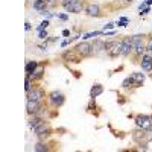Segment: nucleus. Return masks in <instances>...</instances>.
I'll return each instance as SVG.
<instances>
[{
  "mask_svg": "<svg viewBox=\"0 0 152 152\" xmlns=\"http://www.w3.org/2000/svg\"><path fill=\"white\" fill-rule=\"evenodd\" d=\"M120 49H122V40H108L105 41V52L110 58H117L120 55Z\"/></svg>",
  "mask_w": 152,
  "mask_h": 152,
  "instance_id": "1",
  "label": "nucleus"
},
{
  "mask_svg": "<svg viewBox=\"0 0 152 152\" xmlns=\"http://www.w3.org/2000/svg\"><path fill=\"white\" fill-rule=\"evenodd\" d=\"M47 100H49V104L52 105L53 108H61L62 105H64V102H66V96L62 94L61 91L55 90V91H52V93H49Z\"/></svg>",
  "mask_w": 152,
  "mask_h": 152,
  "instance_id": "2",
  "label": "nucleus"
},
{
  "mask_svg": "<svg viewBox=\"0 0 152 152\" xmlns=\"http://www.w3.org/2000/svg\"><path fill=\"white\" fill-rule=\"evenodd\" d=\"M132 117L137 128H142V129L152 128V120H151V116H148V114H137V116H132Z\"/></svg>",
  "mask_w": 152,
  "mask_h": 152,
  "instance_id": "3",
  "label": "nucleus"
},
{
  "mask_svg": "<svg viewBox=\"0 0 152 152\" xmlns=\"http://www.w3.org/2000/svg\"><path fill=\"white\" fill-rule=\"evenodd\" d=\"M75 50H76V53H78L79 56H82V58H87V56H93V44L91 43H88V41H82V43H79L78 46L75 47Z\"/></svg>",
  "mask_w": 152,
  "mask_h": 152,
  "instance_id": "4",
  "label": "nucleus"
},
{
  "mask_svg": "<svg viewBox=\"0 0 152 152\" xmlns=\"http://www.w3.org/2000/svg\"><path fill=\"white\" fill-rule=\"evenodd\" d=\"M34 132H35V135L38 137V138H46V137H49L50 135V132H52V128H50V125H49V122H41L40 125L37 126V128H34Z\"/></svg>",
  "mask_w": 152,
  "mask_h": 152,
  "instance_id": "5",
  "label": "nucleus"
},
{
  "mask_svg": "<svg viewBox=\"0 0 152 152\" xmlns=\"http://www.w3.org/2000/svg\"><path fill=\"white\" fill-rule=\"evenodd\" d=\"M131 53H134V47H132V41L131 37H123L122 38V49H120V56L126 58Z\"/></svg>",
  "mask_w": 152,
  "mask_h": 152,
  "instance_id": "6",
  "label": "nucleus"
},
{
  "mask_svg": "<svg viewBox=\"0 0 152 152\" xmlns=\"http://www.w3.org/2000/svg\"><path fill=\"white\" fill-rule=\"evenodd\" d=\"M132 135V140L138 145V146H143V145H148V140H146V129H142V128H137L131 132Z\"/></svg>",
  "mask_w": 152,
  "mask_h": 152,
  "instance_id": "7",
  "label": "nucleus"
},
{
  "mask_svg": "<svg viewBox=\"0 0 152 152\" xmlns=\"http://www.w3.org/2000/svg\"><path fill=\"white\" fill-rule=\"evenodd\" d=\"M43 110V104L41 100H28L26 99V111L29 116H34V114H38Z\"/></svg>",
  "mask_w": 152,
  "mask_h": 152,
  "instance_id": "8",
  "label": "nucleus"
},
{
  "mask_svg": "<svg viewBox=\"0 0 152 152\" xmlns=\"http://www.w3.org/2000/svg\"><path fill=\"white\" fill-rule=\"evenodd\" d=\"M140 67H142L143 72H146V73H152V55L145 53V55L140 58Z\"/></svg>",
  "mask_w": 152,
  "mask_h": 152,
  "instance_id": "9",
  "label": "nucleus"
},
{
  "mask_svg": "<svg viewBox=\"0 0 152 152\" xmlns=\"http://www.w3.org/2000/svg\"><path fill=\"white\" fill-rule=\"evenodd\" d=\"M85 14L88 17H100V15H102V12H100V6L99 5L90 3V5H87V8H85Z\"/></svg>",
  "mask_w": 152,
  "mask_h": 152,
  "instance_id": "10",
  "label": "nucleus"
},
{
  "mask_svg": "<svg viewBox=\"0 0 152 152\" xmlns=\"http://www.w3.org/2000/svg\"><path fill=\"white\" fill-rule=\"evenodd\" d=\"M131 78H132V81H134V88H140V87L145 85V79H146L145 73L134 72V73H131Z\"/></svg>",
  "mask_w": 152,
  "mask_h": 152,
  "instance_id": "11",
  "label": "nucleus"
},
{
  "mask_svg": "<svg viewBox=\"0 0 152 152\" xmlns=\"http://www.w3.org/2000/svg\"><path fill=\"white\" fill-rule=\"evenodd\" d=\"M44 91L41 88H31V91H28V100H43Z\"/></svg>",
  "mask_w": 152,
  "mask_h": 152,
  "instance_id": "12",
  "label": "nucleus"
},
{
  "mask_svg": "<svg viewBox=\"0 0 152 152\" xmlns=\"http://www.w3.org/2000/svg\"><path fill=\"white\" fill-rule=\"evenodd\" d=\"M84 3H85L84 0H75L73 5L69 8L67 12H72V14H79V12H82V9H84V6H85Z\"/></svg>",
  "mask_w": 152,
  "mask_h": 152,
  "instance_id": "13",
  "label": "nucleus"
},
{
  "mask_svg": "<svg viewBox=\"0 0 152 152\" xmlns=\"http://www.w3.org/2000/svg\"><path fill=\"white\" fill-rule=\"evenodd\" d=\"M100 52H105V41L96 40L93 43V55H99Z\"/></svg>",
  "mask_w": 152,
  "mask_h": 152,
  "instance_id": "14",
  "label": "nucleus"
},
{
  "mask_svg": "<svg viewBox=\"0 0 152 152\" xmlns=\"http://www.w3.org/2000/svg\"><path fill=\"white\" fill-rule=\"evenodd\" d=\"M38 67H40V64H38V61H28L26 62V67H24V72H26L28 76H31Z\"/></svg>",
  "mask_w": 152,
  "mask_h": 152,
  "instance_id": "15",
  "label": "nucleus"
},
{
  "mask_svg": "<svg viewBox=\"0 0 152 152\" xmlns=\"http://www.w3.org/2000/svg\"><path fill=\"white\" fill-rule=\"evenodd\" d=\"M102 93H104V85H100V84H94V85L91 87V90H90V97L96 99L97 96H100Z\"/></svg>",
  "mask_w": 152,
  "mask_h": 152,
  "instance_id": "16",
  "label": "nucleus"
},
{
  "mask_svg": "<svg viewBox=\"0 0 152 152\" xmlns=\"http://www.w3.org/2000/svg\"><path fill=\"white\" fill-rule=\"evenodd\" d=\"M32 8L38 12H43L47 9V2L46 0H34V3H32Z\"/></svg>",
  "mask_w": 152,
  "mask_h": 152,
  "instance_id": "17",
  "label": "nucleus"
},
{
  "mask_svg": "<svg viewBox=\"0 0 152 152\" xmlns=\"http://www.w3.org/2000/svg\"><path fill=\"white\" fill-rule=\"evenodd\" d=\"M41 122H44V119L41 117V116H38V114H34V116L29 119V122H28V125L31 126V128H37L38 125H40Z\"/></svg>",
  "mask_w": 152,
  "mask_h": 152,
  "instance_id": "18",
  "label": "nucleus"
},
{
  "mask_svg": "<svg viewBox=\"0 0 152 152\" xmlns=\"http://www.w3.org/2000/svg\"><path fill=\"white\" fill-rule=\"evenodd\" d=\"M43 75H44V67L40 66V67H38V69L31 75V78H32L34 81H37V79H41V78H43Z\"/></svg>",
  "mask_w": 152,
  "mask_h": 152,
  "instance_id": "19",
  "label": "nucleus"
},
{
  "mask_svg": "<svg viewBox=\"0 0 152 152\" xmlns=\"http://www.w3.org/2000/svg\"><path fill=\"white\" fill-rule=\"evenodd\" d=\"M34 151H37V152H47L49 151V146L46 143H37L34 146Z\"/></svg>",
  "mask_w": 152,
  "mask_h": 152,
  "instance_id": "20",
  "label": "nucleus"
},
{
  "mask_svg": "<svg viewBox=\"0 0 152 152\" xmlns=\"http://www.w3.org/2000/svg\"><path fill=\"white\" fill-rule=\"evenodd\" d=\"M122 87H123V88H131V87H134V81H132L131 76H128V78H125V79H123Z\"/></svg>",
  "mask_w": 152,
  "mask_h": 152,
  "instance_id": "21",
  "label": "nucleus"
},
{
  "mask_svg": "<svg viewBox=\"0 0 152 152\" xmlns=\"http://www.w3.org/2000/svg\"><path fill=\"white\" fill-rule=\"evenodd\" d=\"M105 32L104 31H96V32H90V34H85L82 38L84 40H88V38H94V37H99V35H104Z\"/></svg>",
  "mask_w": 152,
  "mask_h": 152,
  "instance_id": "22",
  "label": "nucleus"
},
{
  "mask_svg": "<svg viewBox=\"0 0 152 152\" xmlns=\"http://www.w3.org/2000/svg\"><path fill=\"white\" fill-rule=\"evenodd\" d=\"M31 88H32V78L26 75V79H24V90H26V93L31 91Z\"/></svg>",
  "mask_w": 152,
  "mask_h": 152,
  "instance_id": "23",
  "label": "nucleus"
},
{
  "mask_svg": "<svg viewBox=\"0 0 152 152\" xmlns=\"http://www.w3.org/2000/svg\"><path fill=\"white\" fill-rule=\"evenodd\" d=\"M128 17H120L119 18V21L116 23V26H120V28H126V26H128Z\"/></svg>",
  "mask_w": 152,
  "mask_h": 152,
  "instance_id": "24",
  "label": "nucleus"
},
{
  "mask_svg": "<svg viewBox=\"0 0 152 152\" xmlns=\"http://www.w3.org/2000/svg\"><path fill=\"white\" fill-rule=\"evenodd\" d=\"M49 24H50V21L46 18L44 21H41V24H40V26H38L35 31H37V32H41V31H44V29H47V28H49Z\"/></svg>",
  "mask_w": 152,
  "mask_h": 152,
  "instance_id": "25",
  "label": "nucleus"
},
{
  "mask_svg": "<svg viewBox=\"0 0 152 152\" xmlns=\"http://www.w3.org/2000/svg\"><path fill=\"white\" fill-rule=\"evenodd\" d=\"M73 2H75V0H61V6L64 8L66 11H69V8L73 5Z\"/></svg>",
  "mask_w": 152,
  "mask_h": 152,
  "instance_id": "26",
  "label": "nucleus"
},
{
  "mask_svg": "<svg viewBox=\"0 0 152 152\" xmlns=\"http://www.w3.org/2000/svg\"><path fill=\"white\" fill-rule=\"evenodd\" d=\"M146 53L152 55V37L148 38V41H146Z\"/></svg>",
  "mask_w": 152,
  "mask_h": 152,
  "instance_id": "27",
  "label": "nucleus"
},
{
  "mask_svg": "<svg viewBox=\"0 0 152 152\" xmlns=\"http://www.w3.org/2000/svg\"><path fill=\"white\" fill-rule=\"evenodd\" d=\"M38 38H40V40H47V32L46 31L38 32Z\"/></svg>",
  "mask_w": 152,
  "mask_h": 152,
  "instance_id": "28",
  "label": "nucleus"
},
{
  "mask_svg": "<svg viewBox=\"0 0 152 152\" xmlns=\"http://www.w3.org/2000/svg\"><path fill=\"white\" fill-rule=\"evenodd\" d=\"M46 2H47V8H53V6H56L58 0H46Z\"/></svg>",
  "mask_w": 152,
  "mask_h": 152,
  "instance_id": "29",
  "label": "nucleus"
},
{
  "mask_svg": "<svg viewBox=\"0 0 152 152\" xmlns=\"http://www.w3.org/2000/svg\"><path fill=\"white\" fill-rule=\"evenodd\" d=\"M56 17H58L59 20H62V21H67V20H69V15H67V14H56Z\"/></svg>",
  "mask_w": 152,
  "mask_h": 152,
  "instance_id": "30",
  "label": "nucleus"
},
{
  "mask_svg": "<svg viewBox=\"0 0 152 152\" xmlns=\"http://www.w3.org/2000/svg\"><path fill=\"white\" fill-rule=\"evenodd\" d=\"M114 26H116V23H108V24H105V26H104V32H105L107 29H113Z\"/></svg>",
  "mask_w": 152,
  "mask_h": 152,
  "instance_id": "31",
  "label": "nucleus"
},
{
  "mask_svg": "<svg viewBox=\"0 0 152 152\" xmlns=\"http://www.w3.org/2000/svg\"><path fill=\"white\" fill-rule=\"evenodd\" d=\"M149 11H151V9H149L148 6H146L145 9H140V15H148V14H149Z\"/></svg>",
  "mask_w": 152,
  "mask_h": 152,
  "instance_id": "32",
  "label": "nucleus"
},
{
  "mask_svg": "<svg viewBox=\"0 0 152 152\" xmlns=\"http://www.w3.org/2000/svg\"><path fill=\"white\" fill-rule=\"evenodd\" d=\"M24 28H26V31H31V29H32V26H31V23H29V21L24 23Z\"/></svg>",
  "mask_w": 152,
  "mask_h": 152,
  "instance_id": "33",
  "label": "nucleus"
},
{
  "mask_svg": "<svg viewBox=\"0 0 152 152\" xmlns=\"http://www.w3.org/2000/svg\"><path fill=\"white\" fill-rule=\"evenodd\" d=\"M62 35H64V37H69V35H70V31H69V29H64V31H62Z\"/></svg>",
  "mask_w": 152,
  "mask_h": 152,
  "instance_id": "34",
  "label": "nucleus"
},
{
  "mask_svg": "<svg viewBox=\"0 0 152 152\" xmlns=\"http://www.w3.org/2000/svg\"><path fill=\"white\" fill-rule=\"evenodd\" d=\"M40 49H41V50H47V44H41Z\"/></svg>",
  "mask_w": 152,
  "mask_h": 152,
  "instance_id": "35",
  "label": "nucleus"
},
{
  "mask_svg": "<svg viewBox=\"0 0 152 152\" xmlns=\"http://www.w3.org/2000/svg\"><path fill=\"white\" fill-rule=\"evenodd\" d=\"M123 2H125V3H132L134 0H123Z\"/></svg>",
  "mask_w": 152,
  "mask_h": 152,
  "instance_id": "36",
  "label": "nucleus"
},
{
  "mask_svg": "<svg viewBox=\"0 0 152 152\" xmlns=\"http://www.w3.org/2000/svg\"><path fill=\"white\" fill-rule=\"evenodd\" d=\"M116 2H120V0H116Z\"/></svg>",
  "mask_w": 152,
  "mask_h": 152,
  "instance_id": "37",
  "label": "nucleus"
}]
</instances>
